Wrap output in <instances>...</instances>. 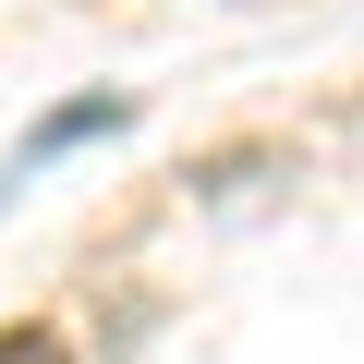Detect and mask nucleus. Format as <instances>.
I'll return each instance as SVG.
<instances>
[{
	"instance_id": "1",
	"label": "nucleus",
	"mask_w": 364,
	"mask_h": 364,
	"mask_svg": "<svg viewBox=\"0 0 364 364\" xmlns=\"http://www.w3.org/2000/svg\"><path fill=\"white\" fill-rule=\"evenodd\" d=\"M109 122H134V97H73V109H49V122H37L25 146L49 158V146H73V134H109Z\"/></svg>"
},
{
	"instance_id": "2",
	"label": "nucleus",
	"mask_w": 364,
	"mask_h": 364,
	"mask_svg": "<svg viewBox=\"0 0 364 364\" xmlns=\"http://www.w3.org/2000/svg\"><path fill=\"white\" fill-rule=\"evenodd\" d=\"M0 364H73V340L49 316H25V328H0Z\"/></svg>"
}]
</instances>
